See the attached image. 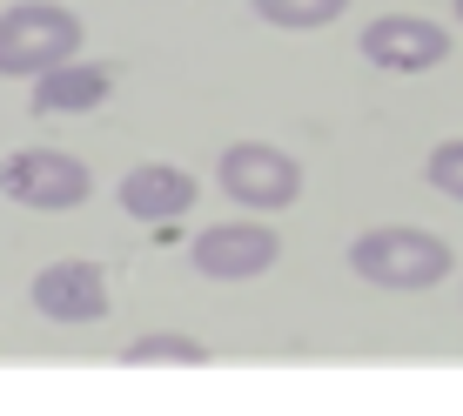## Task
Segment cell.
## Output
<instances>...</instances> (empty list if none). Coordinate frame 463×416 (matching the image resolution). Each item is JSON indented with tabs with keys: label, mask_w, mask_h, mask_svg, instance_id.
Instances as JSON below:
<instances>
[{
	"label": "cell",
	"mask_w": 463,
	"mask_h": 416,
	"mask_svg": "<svg viewBox=\"0 0 463 416\" xmlns=\"http://www.w3.org/2000/svg\"><path fill=\"white\" fill-rule=\"evenodd\" d=\"M363 61L370 68H390V74H423V68H443L450 54V27L423 21V14H383V21L363 27Z\"/></svg>",
	"instance_id": "8992f818"
},
{
	"label": "cell",
	"mask_w": 463,
	"mask_h": 416,
	"mask_svg": "<svg viewBox=\"0 0 463 416\" xmlns=\"http://www.w3.org/2000/svg\"><path fill=\"white\" fill-rule=\"evenodd\" d=\"M81 14L74 7H54V0H27V7L0 14V74L21 81V74H41V68H61V61L81 54Z\"/></svg>",
	"instance_id": "7a4b0ae2"
},
{
	"label": "cell",
	"mask_w": 463,
	"mask_h": 416,
	"mask_svg": "<svg viewBox=\"0 0 463 416\" xmlns=\"http://www.w3.org/2000/svg\"><path fill=\"white\" fill-rule=\"evenodd\" d=\"M0 195L34 208V215H68V208H81L94 195V175H88V162H74L61 148H14L0 162Z\"/></svg>",
	"instance_id": "277c9868"
},
{
	"label": "cell",
	"mask_w": 463,
	"mask_h": 416,
	"mask_svg": "<svg viewBox=\"0 0 463 416\" xmlns=\"http://www.w3.org/2000/svg\"><path fill=\"white\" fill-rule=\"evenodd\" d=\"M215 182L235 208H255V215H276V208L302 202V162L269 141H229L215 162Z\"/></svg>",
	"instance_id": "3957f363"
},
{
	"label": "cell",
	"mask_w": 463,
	"mask_h": 416,
	"mask_svg": "<svg viewBox=\"0 0 463 416\" xmlns=\"http://www.w3.org/2000/svg\"><path fill=\"white\" fill-rule=\"evenodd\" d=\"M128 370H202L209 363V343L202 336H182V329H148L121 349Z\"/></svg>",
	"instance_id": "30bf717a"
},
{
	"label": "cell",
	"mask_w": 463,
	"mask_h": 416,
	"mask_svg": "<svg viewBox=\"0 0 463 416\" xmlns=\"http://www.w3.org/2000/svg\"><path fill=\"white\" fill-rule=\"evenodd\" d=\"M188 262L209 282H255L282 262V235L269 222H215L188 242Z\"/></svg>",
	"instance_id": "5b68a950"
},
{
	"label": "cell",
	"mask_w": 463,
	"mask_h": 416,
	"mask_svg": "<svg viewBox=\"0 0 463 416\" xmlns=\"http://www.w3.org/2000/svg\"><path fill=\"white\" fill-rule=\"evenodd\" d=\"M115 94V61H61L34 74V115H88Z\"/></svg>",
	"instance_id": "ba28073f"
},
{
	"label": "cell",
	"mask_w": 463,
	"mask_h": 416,
	"mask_svg": "<svg viewBox=\"0 0 463 416\" xmlns=\"http://www.w3.org/2000/svg\"><path fill=\"white\" fill-rule=\"evenodd\" d=\"M27 296H34V309L47 316V323H61V329L101 323V316H108V269L68 255V262H47Z\"/></svg>",
	"instance_id": "52a82bcc"
},
{
	"label": "cell",
	"mask_w": 463,
	"mask_h": 416,
	"mask_svg": "<svg viewBox=\"0 0 463 416\" xmlns=\"http://www.w3.org/2000/svg\"><path fill=\"white\" fill-rule=\"evenodd\" d=\"M269 27H289V34H309V27H329L349 0H249Z\"/></svg>",
	"instance_id": "8fae6325"
},
{
	"label": "cell",
	"mask_w": 463,
	"mask_h": 416,
	"mask_svg": "<svg viewBox=\"0 0 463 416\" xmlns=\"http://www.w3.org/2000/svg\"><path fill=\"white\" fill-rule=\"evenodd\" d=\"M450 262H457L450 242L417 229V222H383V229H363L349 242V269L376 289H437Z\"/></svg>",
	"instance_id": "6da1fadb"
},
{
	"label": "cell",
	"mask_w": 463,
	"mask_h": 416,
	"mask_svg": "<svg viewBox=\"0 0 463 416\" xmlns=\"http://www.w3.org/2000/svg\"><path fill=\"white\" fill-rule=\"evenodd\" d=\"M450 7H457V21H463V0H450Z\"/></svg>",
	"instance_id": "4fadbf2b"
},
{
	"label": "cell",
	"mask_w": 463,
	"mask_h": 416,
	"mask_svg": "<svg viewBox=\"0 0 463 416\" xmlns=\"http://www.w3.org/2000/svg\"><path fill=\"white\" fill-rule=\"evenodd\" d=\"M195 195H202V182L175 162H141L121 175V208L135 222H175L182 208H195Z\"/></svg>",
	"instance_id": "9c48e42d"
},
{
	"label": "cell",
	"mask_w": 463,
	"mask_h": 416,
	"mask_svg": "<svg viewBox=\"0 0 463 416\" xmlns=\"http://www.w3.org/2000/svg\"><path fill=\"white\" fill-rule=\"evenodd\" d=\"M423 175H430V188H437V195L463 202V141H443V148H430Z\"/></svg>",
	"instance_id": "7c38bea8"
}]
</instances>
